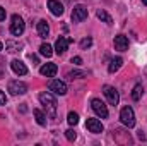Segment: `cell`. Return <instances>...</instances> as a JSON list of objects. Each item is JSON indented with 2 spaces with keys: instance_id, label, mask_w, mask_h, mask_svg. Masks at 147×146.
I'll return each mask as SVG.
<instances>
[{
  "instance_id": "1",
  "label": "cell",
  "mask_w": 147,
  "mask_h": 146,
  "mask_svg": "<svg viewBox=\"0 0 147 146\" xmlns=\"http://www.w3.org/2000/svg\"><path fill=\"white\" fill-rule=\"evenodd\" d=\"M39 102L46 108V115L50 119H55L57 117V98L53 96V93H48V91L39 93Z\"/></svg>"
},
{
  "instance_id": "2",
  "label": "cell",
  "mask_w": 147,
  "mask_h": 146,
  "mask_svg": "<svg viewBox=\"0 0 147 146\" xmlns=\"http://www.w3.org/2000/svg\"><path fill=\"white\" fill-rule=\"evenodd\" d=\"M120 120L123 126H127L128 129L135 126V113H134V108L132 107H123L121 112H120Z\"/></svg>"
},
{
  "instance_id": "3",
  "label": "cell",
  "mask_w": 147,
  "mask_h": 146,
  "mask_svg": "<svg viewBox=\"0 0 147 146\" xmlns=\"http://www.w3.org/2000/svg\"><path fill=\"white\" fill-rule=\"evenodd\" d=\"M10 33H12L14 36H21V35L24 33V21H22V17H21V16H17V14H14V16H12Z\"/></svg>"
},
{
  "instance_id": "4",
  "label": "cell",
  "mask_w": 147,
  "mask_h": 146,
  "mask_svg": "<svg viewBox=\"0 0 147 146\" xmlns=\"http://www.w3.org/2000/svg\"><path fill=\"white\" fill-rule=\"evenodd\" d=\"M48 89L51 93H55V95H60V96L67 95V84L63 81H60V79H51L50 84H48Z\"/></svg>"
},
{
  "instance_id": "5",
  "label": "cell",
  "mask_w": 147,
  "mask_h": 146,
  "mask_svg": "<svg viewBox=\"0 0 147 146\" xmlns=\"http://www.w3.org/2000/svg\"><path fill=\"white\" fill-rule=\"evenodd\" d=\"M9 91L10 95L17 96V95H26L28 93V84L22 81H10L9 83Z\"/></svg>"
},
{
  "instance_id": "6",
  "label": "cell",
  "mask_w": 147,
  "mask_h": 146,
  "mask_svg": "<svg viewBox=\"0 0 147 146\" xmlns=\"http://www.w3.org/2000/svg\"><path fill=\"white\" fill-rule=\"evenodd\" d=\"M91 108L96 112V115H99L101 119H106L108 117V107L105 105V102H101L99 98H94L91 100Z\"/></svg>"
},
{
  "instance_id": "7",
  "label": "cell",
  "mask_w": 147,
  "mask_h": 146,
  "mask_svg": "<svg viewBox=\"0 0 147 146\" xmlns=\"http://www.w3.org/2000/svg\"><path fill=\"white\" fill-rule=\"evenodd\" d=\"M103 91H105V96H106L108 103L113 105V107H116V105H118V102H120V95H118V91H116L113 86H105V88H103Z\"/></svg>"
},
{
  "instance_id": "8",
  "label": "cell",
  "mask_w": 147,
  "mask_h": 146,
  "mask_svg": "<svg viewBox=\"0 0 147 146\" xmlns=\"http://www.w3.org/2000/svg\"><path fill=\"white\" fill-rule=\"evenodd\" d=\"M84 19H87V7L79 3V5L74 7V10H72V21L74 23H82Z\"/></svg>"
},
{
  "instance_id": "9",
  "label": "cell",
  "mask_w": 147,
  "mask_h": 146,
  "mask_svg": "<svg viewBox=\"0 0 147 146\" xmlns=\"http://www.w3.org/2000/svg\"><path fill=\"white\" fill-rule=\"evenodd\" d=\"M86 127H87L89 132H92V134H101V132L105 131V126L101 124L99 119H87V120H86Z\"/></svg>"
},
{
  "instance_id": "10",
  "label": "cell",
  "mask_w": 147,
  "mask_h": 146,
  "mask_svg": "<svg viewBox=\"0 0 147 146\" xmlns=\"http://www.w3.org/2000/svg\"><path fill=\"white\" fill-rule=\"evenodd\" d=\"M72 43V40L70 38H65V36H60L57 40V43H55V52L58 53V55H63L65 52H67V48H69V45Z\"/></svg>"
},
{
  "instance_id": "11",
  "label": "cell",
  "mask_w": 147,
  "mask_h": 146,
  "mask_svg": "<svg viewBox=\"0 0 147 146\" xmlns=\"http://www.w3.org/2000/svg\"><path fill=\"white\" fill-rule=\"evenodd\" d=\"M57 71H58V67H57V64H53V62L45 64V65L39 67V74H41V76H46V77H53V76L57 74Z\"/></svg>"
},
{
  "instance_id": "12",
  "label": "cell",
  "mask_w": 147,
  "mask_h": 146,
  "mask_svg": "<svg viewBox=\"0 0 147 146\" xmlns=\"http://www.w3.org/2000/svg\"><path fill=\"white\" fill-rule=\"evenodd\" d=\"M10 67H12L14 74H17V76H26V74H28V67H26V64L21 62V60H17V59L10 62Z\"/></svg>"
},
{
  "instance_id": "13",
  "label": "cell",
  "mask_w": 147,
  "mask_h": 146,
  "mask_svg": "<svg viewBox=\"0 0 147 146\" xmlns=\"http://www.w3.org/2000/svg\"><path fill=\"white\" fill-rule=\"evenodd\" d=\"M115 48L120 50V52L128 50V38L125 36V35H118V36H115Z\"/></svg>"
},
{
  "instance_id": "14",
  "label": "cell",
  "mask_w": 147,
  "mask_h": 146,
  "mask_svg": "<svg viewBox=\"0 0 147 146\" xmlns=\"http://www.w3.org/2000/svg\"><path fill=\"white\" fill-rule=\"evenodd\" d=\"M48 9L53 16H62L63 14V5L58 0H48Z\"/></svg>"
},
{
  "instance_id": "15",
  "label": "cell",
  "mask_w": 147,
  "mask_h": 146,
  "mask_svg": "<svg viewBox=\"0 0 147 146\" xmlns=\"http://www.w3.org/2000/svg\"><path fill=\"white\" fill-rule=\"evenodd\" d=\"M38 35H39V38H46L48 35H50V26H48V21H45V19L38 21Z\"/></svg>"
},
{
  "instance_id": "16",
  "label": "cell",
  "mask_w": 147,
  "mask_h": 146,
  "mask_svg": "<svg viewBox=\"0 0 147 146\" xmlns=\"http://www.w3.org/2000/svg\"><path fill=\"white\" fill-rule=\"evenodd\" d=\"M121 64H123V59H121V57H113L110 60V65H108V72L115 74L116 71H120Z\"/></svg>"
},
{
  "instance_id": "17",
  "label": "cell",
  "mask_w": 147,
  "mask_h": 146,
  "mask_svg": "<svg viewBox=\"0 0 147 146\" xmlns=\"http://www.w3.org/2000/svg\"><path fill=\"white\" fill-rule=\"evenodd\" d=\"M142 95H144V88H142V84H135L134 89H132V100H134V102H139V100L142 98Z\"/></svg>"
},
{
  "instance_id": "18",
  "label": "cell",
  "mask_w": 147,
  "mask_h": 146,
  "mask_svg": "<svg viewBox=\"0 0 147 146\" xmlns=\"http://www.w3.org/2000/svg\"><path fill=\"white\" fill-rule=\"evenodd\" d=\"M96 16H98V19H101V21H103V23H106V24H111V23H113L111 16L106 12V10H103V9H99V10L96 12Z\"/></svg>"
},
{
  "instance_id": "19",
  "label": "cell",
  "mask_w": 147,
  "mask_h": 146,
  "mask_svg": "<svg viewBox=\"0 0 147 146\" xmlns=\"http://www.w3.org/2000/svg\"><path fill=\"white\" fill-rule=\"evenodd\" d=\"M39 53L43 55V57H46V59H50L51 55H53V48L48 45V43H43L41 46H39Z\"/></svg>"
},
{
  "instance_id": "20",
  "label": "cell",
  "mask_w": 147,
  "mask_h": 146,
  "mask_svg": "<svg viewBox=\"0 0 147 146\" xmlns=\"http://www.w3.org/2000/svg\"><path fill=\"white\" fill-rule=\"evenodd\" d=\"M33 113H34V117H36V122L39 126H46V115L41 112L39 108H34L33 110Z\"/></svg>"
},
{
  "instance_id": "21",
  "label": "cell",
  "mask_w": 147,
  "mask_h": 146,
  "mask_svg": "<svg viewBox=\"0 0 147 146\" xmlns=\"http://www.w3.org/2000/svg\"><path fill=\"white\" fill-rule=\"evenodd\" d=\"M21 46H22L21 43H14V41H7V43H5V48H7V52H10V53L17 52Z\"/></svg>"
},
{
  "instance_id": "22",
  "label": "cell",
  "mask_w": 147,
  "mask_h": 146,
  "mask_svg": "<svg viewBox=\"0 0 147 146\" xmlns=\"http://www.w3.org/2000/svg\"><path fill=\"white\" fill-rule=\"evenodd\" d=\"M67 122H69L70 126H77V124H79V115H77L75 112H69V115H67Z\"/></svg>"
},
{
  "instance_id": "23",
  "label": "cell",
  "mask_w": 147,
  "mask_h": 146,
  "mask_svg": "<svg viewBox=\"0 0 147 146\" xmlns=\"http://www.w3.org/2000/svg\"><path fill=\"white\" fill-rule=\"evenodd\" d=\"M69 79H79V77H86V72L84 71H72V72L67 74Z\"/></svg>"
},
{
  "instance_id": "24",
  "label": "cell",
  "mask_w": 147,
  "mask_h": 146,
  "mask_svg": "<svg viewBox=\"0 0 147 146\" xmlns=\"http://www.w3.org/2000/svg\"><path fill=\"white\" fill-rule=\"evenodd\" d=\"M91 45H92V38H84V40H82V41H80V48H82V50H86V48H89V46H91Z\"/></svg>"
},
{
  "instance_id": "25",
  "label": "cell",
  "mask_w": 147,
  "mask_h": 146,
  "mask_svg": "<svg viewBox=\"0 0 147 146\" xmlns=\"http://www.w3.org/2000/svg\"><path fill=\"white\" fill-rule=\"evenodd\" d=\"M65 138H67L69 141H74V139H75V132H74L72 129H69V131H65Z\"/></svg>"
},
{
  "instance_id": "26",
  "label": "cell",
  "mask_w": 147,
  "mask_h": 146,
  "mask_svg": "<svg viewBox=\"0 0 147 146\" xmlns=\"http://www.w3.org/2000/svg\"><path fill=\"white\" fill-rule=\"evenodd\" d=\"M5 103H7V96L3 91H0V105H5Z\"/></svg>"
},
{
  "instance_id": "27",
  "label": "cell",
  "mask_w": 147,
  "mask_h": 146,
  "mask_svg": "<svg viewBox=\"0 0 147 146\" xmlns=\"http://www.w3.org/2000/svg\"><path fill=\"white\" fill-rule=\"evenodd\" d=\"M72 64H75V65H80V64H82V59H80V57H74V59H72Z\"/></svg>"
},
{
  "instance_id": "28",
  "label": "cell",
  "mask_w": 147,
  "mask_h": 146,
  "mask_svg": "<svg viewBox=\"0 0 147 146\" xmlns=\"http://www.w3.org/2000/svg\"><path fill=\"white\" fill-rule=\"evenodd\" d=\"M5 16H7L5 9H3V7H0V21H3V19H5Z\"/></svg>"
},
{
  "instance_id": "29",
  "label": "cell",
  "mask_w": 147,
  "mask_h": 146,
  "mask_svg": "<svg viewBox=\"0 0 147 146\" xmlns=\"http://www.w3.org/2000/svg\"><path fill=\"white\" fill-rule=\"evenodd\" d=\"M2 48H3V45H2V43H0V50H2Z\"/></svg>"
},
{
  "instance_id": "30",
  "label": "cell",
  "mask_w": 147,
  "mask_h": 146,
  "mask_svg": "<svg viewBox=\"0 0 147 146\" xmlns=\"http://www.w3.org/2000/svg\"><path fill=\"white\" fill-rule=\"evenodd\" d=\"M142 2H144V3H146V5H147V0H142Z\"/></svg>"
}]
</instances>
